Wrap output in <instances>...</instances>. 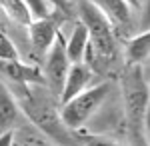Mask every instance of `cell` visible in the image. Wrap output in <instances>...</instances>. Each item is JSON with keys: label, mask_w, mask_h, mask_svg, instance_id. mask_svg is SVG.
<instances>
[{"label": "cell", "mask_w": 150, "mask_h": 146, "mask_svg": "<svg viewBox=\"0 0 150 146\" xmlns=\"http://www.w3.org/2000/svg\"><path fill=\"white\" fill-rule=\"evenodd\" d=\"M0 10L4 12L12 22L20 24V26H28L32 22V12L26 6L24 0H0Z\"/></svg>", "instance_id": "4fadbf2b"}, {"label": "cell", "mask_w": 150, "mask_h": 146, "mask_svg": "<svg viewBox=\"0 0 150 146\" xmlns=\"http://www.w3.org/2000/svg\"><path fill=\"white\" fill-rule=\"evenodd\" d=\"M122 88H124L128 126H130L132 134L140 138L144 132V120L148 112V84L142 76V68L130 66V70L122 78Z\"/></svg>", "instance_id": "7a4b0ae2"}, {"label": "cell", "mask_w": 150, "mask_h": 146, "mask_svg": "<svg viewBox=\"0 0 150 146\" xmlns=\"http://www.w3.org/2000/svg\"><path fill=\"white\" fill-rule=\"evenodd\" d=\"M92 78V70L86 62H76V64H70L68 72H66V78L62 84V90L58 94L60 104H66L68 100H72L74 96H78L82 90L88 88Z\"/></svg>", "instance_id": "52a82bcc"}, {"label": "cell", "mask_w": 150, "mask_h": 146, "mask_svg": "<svg viewBox=\"0 0 150 146\" xmlns=\"http://www.w3.org/2000/svg\"><path fill=\"white\" fill-rule=\"evenodd\" d=\"M108 90H110L108 82H100L96 86L82 90L78 96H74L72 100L62 104V108H60L62 124L68 130H76L82 124H86V120L104 104L106 96H108Z\"/></svg>", "instance_id": "3957f363"}, {"label": "cell", "mask_w": 150, "mask_h": 146, "mask_svg": "<svg viewBox=\"0 0 150 146\" xmlns=\"http://www.w3.org/2000/svg\"><path fill=\"white\" fill-rule=\"evenodd\" d=\"M26 28H28V36H30V42L34 46V50L40 54H46L52 48V44L56 42V38L60 36L58 34V20L54 16L34 18Z\"/></svg>", "instance_id": "8992f818"}, {"label": "cell", "mask_w": 150, "mask_h": 146, "mask_svg": "<svg viewBox=\"0 0 150 146\" xmlns=\"http://www.w3.org/2000/svg\"><path fill=\"white\" fill-rule=\"evenodd\" d=\"M16 60H20L18 48L6 34L0 32V62H16Z\"/></svg>", "instance_id": "5bb4252c"}, {"label": "cell", "mask_w": 150, "mask_h": 146, "mask_svg": "<svg viewBox=\"0 0 150 146\" xmlns=\"http://www.w3.org/2000/svg\"><path fill=\"white\" fill-rule=\"evenodd\" d=\"M46 2L58 12H68L70 10V2L68 0H46Z\"/></svg>", "instance_id": "2e32d148"}, {"label": "cell", "mask_w": 150, "mask_h": 146, "mask_svg": "<svg viewBox=\"0 0 150 146\" xmlns=\"http://www.w3.org/2000/svg\"><path fill=\"white\" fill-rule=\"evenodd\" d=\"M0 146H14V132L0 134Z\"/></svg>", "instance_id": "ac0fdd59"}, {"label": "cell", "mask_w": 150, "mask_h": 146, "mask_svg": "<svg viewBox=\"0 0 150 146\" xmlns=\"http://www.w3.org/2000/svg\"><path fill=\"white\" fill-rule=\"evenodd\" d=\"M0 72H4L6 78H10L16 84H22V86H46L44 82V74L40 72V68L32 66V64H24L22 60H16V62H0Z\"/></svg>", "instance_id": "9c48e42d"}, {"label": "cell", "mask_w": 150, "mask_h": 146, "mask_svg": "<svg viewBox=\"0 0 150 146\" xmlns=\"http://www.w3.org/2000/svg\"><path fill=\"white\" fill-rule=\"evenodd\" d=\"M68 68L70 62L66 58V52H64V42L58 36L52 48L46 52V66H44V82H46V86L52 88L54 94H60Z\"/></svg>", "instance_id": "5b68a950"}, {"label": "cell", "mask_w": 150, "mask_h": 146, "mask_svg": "<svg viewBox=\"0 0 150 146\" xmlns=\"http://www.w3.org/2000/svg\"><path fill=\"white\" fill-rule=\"evenodd\" d=\"M78 14H80V22L88 30V50L86 52L98 54L102 64L112 62V58L116 56V42H114V30H112L110 22L88 0L78 2Z\"/></svg>", "instance_id": "6da1fadb"}, {"label": "cell", "mask_w": 150, "mask_h": 146, "mask_svg": "<svg viewBox=\"0 0 150 146\" xmlns=\"http://www.w3.org/2000/svg\"><path fill=\"white\" fill-rule=\"evenodd\" d=\"M20 114L22 108L18 106V100L8 90V86L0 80V134L14 132L20 120Z\"/></svg>", "instance_id": "30bf717a"}, {"label": "cell", "mask_w": 150, "mask_h": 146, "mask_svg": "<svg viewBox=\"0 0 150 146\" xmlns=\"http://www.w3.org/2000/svg\"><path fill=\"white\" fill-rule=\"evenodd\" d=\"M150 52V32H140L138 36L130 38L126 46V60L130 66H142L148 60Z\"/></svg>", "instance_id": "7c38bea8"}, {"label": "cell", "mask_w": 150, "mask_h": 146, "mask_svg": "<svg viewBox=\"0 0 150 146\" xmlns=\"http://www.w3.org/2000/svg\"><path fill=\"white\" fill-rule=\"evenodd\" d=\"M86 50H88V30L78 20L70 32L68 42L64 44V52L70 64H76V62H82V58L86 56Z\"/></svg>", "instance_id": "8fae6325"}, {"label": "cell", "mask_w": 150, "mask_h": 146, "mask_svg": "<svg viewBox=\"0 0 150 146\" xmlns=\"http://www.w3.org/2000/svg\"><path fill=\"white\" fill-rule=\"evenodd\" d=\"M124 2H126L130 8H138L140 6V0H124Z\"/></svg>", "instance_id": "d6986e66"}, {"label": "cell", "mask_w": 150, "mask_h": 146, "mask_svg": "<svg viewBox=\"0 0 150 146\" xmlns=\"http://www.w3.org/2000/svg\"><path fill=\"white\" fill-rule=\"evenodd\" d=\"M18 106L24 108V112L30 116V120H34L50 138H54L56 142L68 140V128L62 124L60 114L52 108V104H48V100L32 96V94H26Z\"/></svg>", "instance_id": "277c9868"}, {"label": "cell", "mask_w": 150, "mask_h": 146, "mask_svg": "<svg viewBox=\"0 0 150 146\" xmlns=\"http://www.w3.org/2000/svg\"><path fill=\"white\" fill-rule=\"evenodd\" d=\"M24 2L32 12V18H46V16H52V12H54V8L46 0H24Z\"/></svg>", "instance_id": "9a60e30c"}, {"label": "cell", "mask_w": 150, "mask_h": 146, "mask_svg": "<svg viewBox=\"0 0 150 146\" xmlns=\"http://www.w3.org/2000/svg\"><path fill=\"white\" fill-rule=\"evenodd\" d=\"M86 146H122V144L110 142V140H106V138H88V140H86Z\"/></svg>", "instance_id": "e0dca14e"}, {"label": "cell", "mask_w": 150, "mask_h": 146, "mask_svg": "<svg viewBox=\"0 0 150 146\" xmlns=\"http://www.w3.org/2000/svg\"><path fill=\"white\" fill-rule=\"evenodd\" d=\"M110 22L112 30H124L132 22V8L124 0H88Z\"/></svg>", "instance_id": "ba28073f"}]
</instances>
